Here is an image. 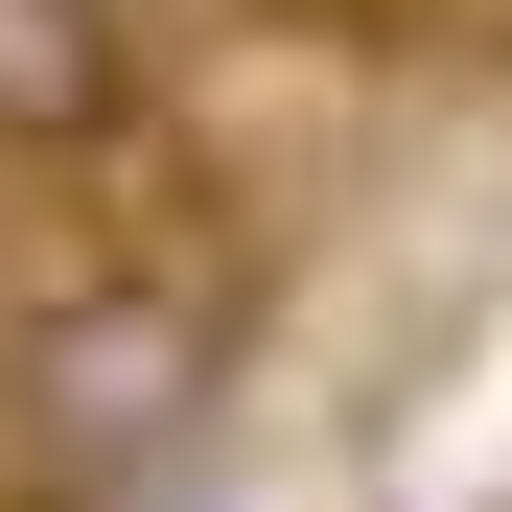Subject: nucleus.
Returning a JSON list of instances; mask_svg holds the SVG:
<instances>
[{
    "label": "nucleus",
    "mask_w": 512,
    "mask_h": 512,
    "mask_svg": "<svg viewBox=\"0 0 512 512\" xmlns=\"http://www.w3.org/2000/svg\"><path fill=\"white\" fill-rule=\"evenodd\" d=\"M210 396H233V256L94 233V256L24 280V326H0V489L24 512H140L210 443Z\"/></svg>",
    "instance_id": "f257e3e1"
},
{
    "label": "nucleus",
    "mask_w": 512,
    "mask_h": 512,
    "mask_svg": "<svg viewBox=\"0 0 512 512\" xmlns=\"http://www.w3.org/2000/svg\"><path fill=\"white\" fill-rule=\"evenodd\" d=\"M163 94L140 0H0V163H117Z\"/></svg>",
    "instance_id": "f03ea898"
}]
</instances>
